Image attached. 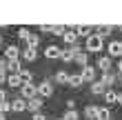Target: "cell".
Returning a JSON list of instances; mask_svg holds the SVG:
<instances>
[{
  "instance_id": "cell-27",
  "label": "cell",
  "mask_w": 122,
  "mask_h": 120,
  "mask_svg": "<svg viewBox=\"0 0 122 120\" xmlns=\"http://www.w3.org/2000/svg\"><path fill=\"white\" fill-rule=\"evenodd\" d=\"M62 118H64V120H80V116H78V111H76V109H69Z\"/></svg>"
},
{
  "instance_id": "cell-10",
  "label": "cell",
  "mask_w": 122,
  "mask_h": 120,
  "mask_svg": "<svg viewBox=\"0 0 122 120\" xmlns=\"http://www.w3.org/2000/svg\"><path fill=\"white\" fill-rule=\"evenodd\" d=\"M109 56L111 58H122V42L120 40L109 42Z\"/></svg>"
},
{
  "instance_id": "cell-14",
  "label": "cell",
  "mask_w": 122,
  "mask_h": 120,
  "mask_svg": "<svg viewBox=\"0 0 122 120\" xmlns=\"http://www.w3.org/2000/svg\"><path fill=\"white\" fill-rule=\"evenodd\" d=\"M62 38H64L67 45H76V42H78V33H76V29H64Z\"/></svg>"
},
{
  "instance_id": "cell-17",
  "label": "cell",
  "mask_w": 122,
  "mask_h": 120,
  "mask_svg": "<svg viewBox=\"0 0 122 120\" xmlns=\"http://www.w3.org/2000/svg\"><path fill=\"white\" fill-rule=\"evenodd\" d=\"M84 118L96 120L98 118V104H87V107H84Z\"/></svg>"
},
{
  "instance_id": "cell-15",
  "label": "cell",
  "mask_w": 122,
  "mask_h": 120,
  "mask_svg": "<svg viewBox=\"0 0 122 120\" xmlns=\"http://www.w3.org/2000/svg\"><path fill=\"white\" fill-rule=\"evenodd\" d=\"M104 91H107V87H104L102 82H98V80L91 82V94L93 96H104Z\"/></svg>"
},
{
  "instance_id": "cell-40",
  "label": "cell",
  "mask_w": 122,
  "mask_h": 120,
  "mask_svg": "<svg viewBox=\"0 0 122 120\" xmlns=\"http://www.w3.org/2000/svg\"><path fill=\"white\" fill-rule=\"evenodd\" d=\"M58 120H64V118H58Z\"/></svg>"
},
{
  "instance_id": "cell-9",
  "label": "cell",
  "mask_w": 122,
  "mask_h": 120,
  "mask_svg": "<svg viewBox=\"0 0 122 120\" xmlns=\"http://www.w3.org/2000/svg\"><path fill=\"white\" fill-rule=\"evenodd\" d=\"M100 82H102V84H104L107 89H111L113 84L118 82V78H116V76H113L111 71H102V76H100Z\"/></svg>"
},
{
  "instance_id": "cell-1",
  "label": "cell",
  "mask_w": 122,
  "mask_h": 120,
  "mask_svg": "<svg viewBox=\"0 0 122 120\" xmlns=\"http://www.w3.org/2000/svg\"><path fill=\"white\" fill-rule=\"evenodd\" d=\"M104 47V38L100 36V33L93 31L89 38H84V51H91V53H100Z\"/></svg>"
},
{
  "instance_id": "cell-12",
  "label": "cell",
  "mask_w": 122,
  "mask_h": 120,
  "mask_svg": "<svg viewBox=\"0 0 122 120\" xmlns=\"http://www.w3.org/2000/svg\"><path fill=\"white\" fill-rule=\"evenodd\" d=\"M60 51H62V49L58 45H49L45 49V56H47V60H56V58H60Z\"/></svg>"
},
{
  "instance_id": "cell-38",
  "label": "cell",
  "mask_w": 122,
  "mask_h": 120,
  "mask_svg": "<svg viewBox=\"0 0 122 120\" xmlns=\"http://www.w3.org/2000/svg\"><path fill=\"white\" fill-rule=\"evenodd\" d=\"M0 120H5V114H0Z\"/></svg>"
},
{
  "instance_id": "cell-35",
  "label": "cell",
  "mask_w": 122,
  "mask_h": 120,
  "mask_svg": "<svg viewBox=\"0 0 122 120\" xmlns=\"http://www.w3.org/2000/svg\"><path fill=\"white\" fill-rule=\"evenodd\" d=\"M2 100H7V91H5V89H0V102H2Z\"/></svg>"
},
{
  "instance_id": "cell-37",
  "label": "cell",
  "mask_w": 122,
  "mask_h": 120,
  "mask_svg": "<svg viewBox=\"0 0 122 120\" xmlns=\"http://www.w3.org/2000/svg\"><path fill=\"white\" fill-rule=\"evenodd\" d=\"M118 102H120V104H122V94H118Z\"/></svg>"
},
{
  "instance_id": "cell-8",
  "label": "cell",
  "mask_w": 122,
  "mask_h": 120,
  "mask_svg": "<svg viewBox=\"0 0 122 120\" xmlns=\"http://www.w3.org/2000/svg\"><path fill=\"white\" fill-rule=\"evenodd\" d=\"M40 107H42V98H40V96L29 98V100H27V111H31V114H38Z\"/></svg>"
},
{
  "instance_id": "cell-32",
  "label": "cell",
  "mask_w": 122,
  "mask_h": 120,
  "mask_svg": "<svg viewBox=\"0 0 122 120\" xmlns=\"http://www.w3.org/2000/svg\"><path fill=\"white\" fill-rule=\"evenodd\" d=\"M31 120H47V116L45 114H40V111H38V114H33V118Z\"/></svg>"
},
{
  "instance_id": "cell-13",
  "label": "cell",
  "mask_w": 122,
  "mask_h": 120,
  "mask_svg": "<svg viewBox=\"0 0 122 120\" xmlns=\"http://www.w3.org/2000/svg\"><path fill=\"white\" fill-rule=\"evenodd\" d=\"M11 111H13V114L27 111V100H25V98H16V100H11Z\"/></svg>"
},
{
  "instance_id": "cell-6",
  "label": "cell",
  "mask_w": 122,
  "mask_h": 120,
  "mask_svg": "<svg viewBox=\"0 0 122 120\" xmlns=\"http://www.w3.org/2000/svg\"><path fill=\"white\" fill-rule=\"evenodd\" d=\"M80 73H82V80H84V82H93V80H96V73H98V71H96V67L84 65Z\"/></svg>"
},
{
  "instance_id": "cell-20",
  "label": "cell",
  "mask_w": 122,
  "mask_h": 120,
  "mask_svg": "<svg viewBox=\"0 0 122 120\" xmlns=\"http://www.w3.org/2000/svg\"><path fill=\"white\" fill-rule=\"evenodd\" d=\"M104 100H107V104H113V102H118V91H113V89H107V91H104Z\"/></svg>"
},
{
  "instance_id": "cell-25",
  "label": "cell",
  "mask_w": 122,
  "mask_h": 120,
  "mask_svg": "<svg viewBox=\"0 0 122 120\" xmlns=\"http://www.w3.org/2000/svg\"><path fill=\"white\" fill-rule=\"evenodd\" d=\"M111 118V111L107 109V107H98V118L96 120H109Z\"/></svg>"
},
{
  "instance_id": "cell-39",
  "label": "cell",
  "mask_w": 122,
  "mask_h": 120,
  "mask_svg": "<svg viewBox=\"0 0 122 120\" xmlns=\"http://www.w3.org/2000/svg\"><path fill=\"white\" fill-rule=\"evenodd\" d=\"M0 45H2V36H0Z\"/></svg>"
},
{
  "instance_id": "cell-4",
  "label": "cell",
  "mask_w": 122,
  "mask_h": 120,
  "mask_svg": "<svg viewBox=\"0 0 122 120\" xmlns=\"http://www.w3.org/2000/svg\"><path fill=\"white\" fill-rule=\"evenodd\" d=\"M38 96L40 98H49V96H53V84L49 82V80H42L38 84Z\"/></svg>"
},
{
  "instance_id": "cell-26",
  "label": "cell",
  "mask_w": 122,
  "mask_h": 120,
  "mask_svg": "<svg viewBox=\"0 0 122 120\" xmlns=\"http://www.w3.org/2000/svg\"><path fill=\"white\" fill-rule=\"evenodd\" d=\"M20 78H22V82H31L33 80V73L27 71V69H20Z\"/></svg>"
},
{
  "instance_id": "cell-5",
  "label": "cell",
  "mask_w": 122,
  "mask_h": 120,
  "mask_svg": "<svg viewBox=\"0 0 122 120\" xmlns=\"http://www.w3.org/2000/svg\"><path fill=\"white\" fill-rule=\"evenodd\" d=\"M5 58L7 60H18L20 58V47L18 45H7L5 47Z\"/></svg>"
},
{
  "instance_id": "cell-2",
  "label": "cell",
  "mask_w": 122,
  "mask_h": 120,
  "mask_svg": "<svg viewBox=\"0 0 122 120\" xmlns=\"http://www.w3.org/2000/svg\"><path fill=\"white\" fill-rule=\"evenodd\" d=\"M36 96H38V87L33 82H22L20 84V98L29 100V98H36Z\"/></svg>"
},
{
  "instance_id": "cell-19",
  "label": "cell",
  "mask_w": 122,
  "mask_h": 120,
  "mask_svg": "<svg viewBox=\"0 0 122 120\" xmlns=\"http://www.w3.org/2000/svg\"><path fill=\"white\" fill-rule=\"evenodd\" d=\"M73 29L78 33V38H89L93 33V27H73Z\"/></svg>"
},
{
  "instance_id": "cell-21",
  "label": "cell",
  "mask_w": 122,
  "mask_h": 120,
  "mask_svg": "<svg viewBox=\"0 0 122 120\" xmlns=\"http://www.w3.org/2000/svg\"><path fill=\"white\" fill-rule=\"evenodd\" d=\"M69 71H64V69H62V71H56V82H60V84H67L69 82Z\"/></svg>"
},
{
  "instance_id": "cell-30",
  "label": "cell",
  "mask_w": 122,
  "mask_h": 120,
  "mask_svg": "<svg viewBox=\"0 0 122 120\" xmlns=\"http://www.w3.org/2000/svg\"><path fill=\"white\" fill-rule=\"evenodd\" d=\"M64 29H67L64 25H56V27H51V33H53V36H62Z\"/></svg>"
},
{
  "instance_id": "cell-31",
  "label": "cell",
  "mask_w": 122,
  "mask_h": 120,
  "mask_svg": "<svg viewBox=\"0 0 122 120\" xmlns=\"http://www.w3.org/2000/svg\"><path fill=\"white\" fill-rule=\"evenodd\" d=\"M38 29H40L42 33H51V25H40Z\"/></svg>"
},
{
  "instance_id": "cell-41",
  "label": "cell",
  "mask_w": 122,
  "mask_h": 120,
  "mask_svg": "<svg viewBox=\"0 0 122 120\" xmlns=\"http://www.w3.org/2000/svg\"><path fill=\"white\" fill-rule=\"evenodd\" d=\"M120 29H122V27H120Z\"/></svg>"
},
{
  "instance_id": "cell-7",
  "label": "cell",
  "mask_w": 122,
  "mask_h": 120,
  "mask_svg": "<svg viewBox=\"0 0 122 120\" xmlns=\"http://www.w3.org/2000/svg\"><path fill=\"white\" fill-rule=\"evenodd\" d=\"M20 58L27 60V62H33L36 58H38V51H36L33 47H25V49H20Z\"/></svg>"
},
{
  "instance_id": "cell-24",
  "label": "cell",
  "mask_w": 122,
  "mask_h": 120,
  "mask_svg": "<svg viewBox=\"0 0 122 120\" xmlns=\"http://www.w3.org/2000/svg\"><path fill=\"white\" fill-rule=\"evenodd\" d=\"M25 42H27V47H33V49H38V45H40V36H33V33H29V38H27Z\"/></svg>"
},
{
  "instance_id": "cell-11",
  "label": "cell",
  "mask_w": 122,
  "mask_h": 120,
  "mask_svg": "<svg viewBox=\"0 0 122 120\" xmlns=\"http://www.w3.org/2000/svg\"><path fill=\"white\" fill-rule=\"evenodd\" d=\"M7 84H9V89H20V84H22L20 73H7Z\"/></svg>"
},
{
  "instance_id": "cell-29",
  "label": "cell",
  "mask_w": 122,
  "mask_h": 120,
  "mask_svg": "<svg viewBox=\"0 0 122 120\" xmlns=\"http://www.w3.org/2000/svg\"><path fill=\"white\" fill-rule=\"evenodd\" d=\"M29 33H31V31L27 29V27H20V29H18V38H20V40H27V38H29Z\"/></svg>"
},
{
  "instance_id": "cell-36",
  "label": "cell",
  "mask_w": 122,
  "mask_h": 120,
  "mask_svg": "<svg viewBox=\"0 0 122 120\" xmlns=\"http://www.w3.org/2000/svg\"><path fill=\"white\" fill-rule=\"evenodd\" d=\"M118 71H122V58H118Z\"/></svg>"
},
{
  "instance_id": "cell-22",
  "label": "cell",
  "mask_w": 122,
  "mask_h": 120,
  "mask_svg": "<svg viewBox=\"0 0 122 120\" xmlns=\"http://www.w3.org/2000/svg\"><path fill=\"white\" fill-rule=\"evenodd\" d=\"M73 62H78L80 67H84V65H87V53H84L82 49H80L78 53H73Z\"/></svg>"
},
{
  "instance_id": "cell-33",
  "label": "cell",
  "mask_w": 122,
  "mask_h": 120,
  "mask_svg": "<svg viewBox=\"0 0 122 120\" xmlns=\"http://www.w3.org/2000/svg\"><path fill=\"white\" fill-rule=\"evenodd\" d=\"M0 71H7V58H0Z\"/></svg>"
},
{
  "instance_id": "cell-23",
  "label": "cell",
  "mask_w": 122,
  "mask_h": 120,
  "mask_svg": "<svg viewBox=\"0 0 122 120\" xmlns=\"http://www.w3.org/2000/svg\"><path fill=\"white\" fill-rule=\"evenodd\" d=\"M60 60L62 62H71L73 60V49H62L60 51Z\"/></svg>"
},
{
  "instance_id": "cell-28",
  "label": "cell",
  "mask_w": 122,
  "mask_h": 120,
  "mask_svg": "<svg viewBox=\"0 0 122 120\" xmlns=\"http://www.w3.org/2000/svg\"><path fill=\"white\" fill-rule=\"evenodd\" d=\"M9 111H11V102L2 100V102H0V114H9Z\"/></svg>"
},
{
  "instance_id": "cell-18",
  "label": "cell",
  "mask_w": 122,
  "mask_h": 120,
  "mask_svg": "<svg viewBox=\"0 0 122 120\" xmlns=\"http://www.w3.org/2000/svg\"><path fill=\"white\" fill-rule=\"evenodd\" d=\"M20 69H22L20 60H7V71L9 73H20Z\"/></svg>"
},
{
  "instance_id": "cell-3",
  "label": "cell",
  "mask_w": 122,
  "mask_h": 120,
  "mask_svg": "<svg viewBox=\"0 0 122 120\" xmlns=\"http://www.w3.org/2000/svg\"><path fill=\"white\" fill-rule=\"evenodd\" d=\"M96 67L100 69V73H102V71H111L113 58H111V56H98V65H96Z\"/></svg>"
},
{
  "instance_id": "cell-34",
  "label": "cell",
  "mask_w": 122,
  "mask_h": 120,
  "mask_svg": "<svg viewBox=\"0 0 122 120\" xmlns=\"http://www.w3.org/2000/svg\"><path fill=\"white\" fill-rule=\"evenodd\" d=\"M7 82V71H0V84Z\"/></svg>"
},
{
  "instance_id": "cell-16",
  "label": "cell",
  "mask_w": 122,
  "mask_h": 120,
  "mask_svg": "<svg viewBox=\"0 0 122 120\" xmlns=\"http://www.w3.org/2000/svg\"><path fill=\"white\" fill-rule=\"evenodd\" d=\"M82 82H84V80H82V73H71V76H69V82H67V84L76 89V87H82Z\"/></svg>"
}]
</instances>
